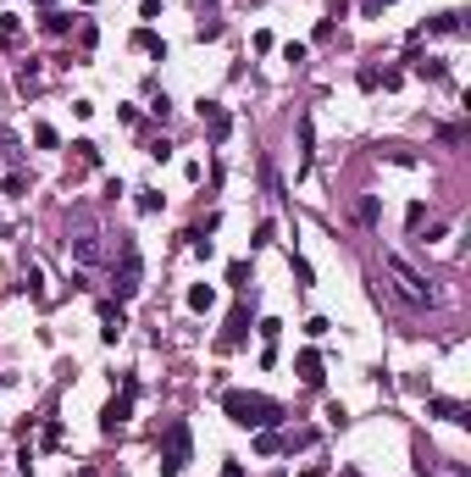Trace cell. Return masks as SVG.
I'll use <instances>...</instances> for the list:
<instances>
[{
    "mask_svg": "<svg viewBox=\"0 0 471 477\" xmlns=\"http://www.w3.org/2000/svg\"><path fill=\"white\" fill-rule=\"evenodd\" d=\"M222 411L233 416L238 427H261V433L283 422V405H277V399H266V394H249V389H228V394H222Z\"/></svg>",
    "mask_w": 471,
    "mask_h": 477,
    "instance_id": "6da1fadb",
    "label": "cell"
},
{
    "mask_svg": "<svg viewBox=\"0 0 471 477\" xmlns=\"http://www.w3.org/2000/svg\"><path fill=\"white\" fill-rule=\"evenodd\" d=\"M389 272H393V283H399V294L410 300V306H433V289H427V278L405 261V255H389Z\"/></svg>",
    "mask_w": 471,
    "mask_h": 477,
    "instance_id": "7a4b0ae2",
    "label": "cell"
},
{
    "mask_svg": "<svg viewBox=\"0 0 471 477\" xmlns=\"http://www.w3.org/2000/svg\"><path fill=\"white\" fill-rule=\"evenodd\" d=\"M189 467V422H172L166 427V450H161V477H177Z\"/></svg>",
    "mask_w": 471,
    "mask_h": 477,
    "instance_id": "3957f363",
    "label": "cell"
},
{
    "mask_svg": "<svg viewBox=\"0 0 471 477\" xmlns=\"http://www.w3.org/2000/svg\"><path fill=\"white\" fill-rule=\"evenodd\" d=\"M133 399H139V378H122V394L106 405V416H100V427L106 433H117L122 422H128V411H133Z\"/></svg>",
    "mask_w": 471,
    "mask_h": 477,
    "instance_id": "277c9868",
    "label": "cell"
},
{
    "mask_svg": "<svg viewBox=\"0 0 471 477\" xmlns=\"http://www.w3.org/2000/svg\"><path fill=\"white\" fill-rule=\"evenodd\" d=\"M200 122L211 128V145H222V139L233 134V117H228V111H222L217 100H200Z\"/></svg>",
    "mask_w": 471,
    "mask_h": 477,
    "instance_id": "5b68a950",
    "label": "cell"
},
{
    "mask_svg": "<svg viewBox=\"0 0 471 477\" xmlns=\"http://www.w3.org/2000/svg\"><path fill=\"white\" fill-rule=\"evenodd\" d=\"M117 294H122V300H133V294H139V250H133V244L122 250V278H117Z\"/></svg>",
    "mask_w": 471,
    "mask_h": 477,
    "instance_id": "8992f818",
    "label": "cell"
},
{
    "mask_svg": "<svg viewBox=\"0 0 471 477\" xmlns=\"http://www.w3.org/2000/svg\"><path fill=\"white\" fill-rule=\"evenodd\" d=\"M100 322H106V327H100V339H106V344H117V339H122V327H128V317H122V306H111V300L100 306Z\"/></svg>",
    "mask_w": 471,
    "mask_h": 477,
    "instance_id": "52a82bcc",
    "label": "cell"
},
{
    "mask_svg": "<svg viewBox=\"0 0 471 477\" xmlns=\"http://www.w3.org/2000/svg\"><path fill=\"white\" fill-rule=\"evenodd\" d=\"M244 333H249V306H233V317H228V333H222V350H233Z\"/></svg>",
    "mask_w": 471,
    "mask_h": 477,
    "instance_id": "ba28073f",
    "label": "cell"
},
{
    "mask_svg": "<svg viewBox=\"0 0 471 477\" xmlns=\"http://www.w3.org/2000/svg\"><path fill=\"white\" fill-rule=\"evenodd\" d=\"M294 372H300V383H321V355H316V350H305V355H300V361H294Z\"/></svg>",
    "mask_w": 471,
    "mask_h": 477,
    "instance_id": "9c48e42d",
    "label": "cell"
},
{
    "mask_svg": "<svg viewBox=\"0 0 471 477\" xmlns=\"http://www.w3.org/2000/svg\"><path fill=\"white\" fill-rule=\"evenodd\" d=\"M316 161V134H311V117H300V172Z\"/></svg>",
    "mask_w": 471,
    "mask_h": 477,
    "instance_id": "30bf717a",
    "label": "cell"
},
{
    "mask_svg": "<svg viewBox=\"0 0 471 477\" xmlns=\"http://www.w3.org/2000/svg\"><path fill=\"white\" fill-rule=\"evenodd\" d=\"M211 306H217V289L211 283H194L189 289V311H211Z\"/></svg>",
    "mask_w": 471,
    "mask_h": 477,
    "instance_id": "8fae6325",
    "label": "cell"
},
{
    "mask_svg": "<svg viewBox=\"0 0 471 477\" xmlns=\"http://www.w3.org/2000/svg\"><path fill=\"white\" fill-rule=\"evenodd\" d=\"M427 411H433V416H444V422H466L455 399H427Z\"/></svg>",
    "mask_w": 471,
    "mask_h": 477,
    "instance_id": "7c38bea8",
    "label": "cell"
},
{
    "mask_svg": "<svg viewBox=\"0 0 471 477\" xmlns=\"http://www.w3.org/2000/svg\"><path fill=\"white\" fill-rule=\"evenodd\" d=\"M133 45H139V50H150V56H166V39H156L150 28H139V34H133Z\"/></svg>",
    "mask_w": 471,
    "mask_h": 477,
    "instance_id": "4fadbf2b",
    "label": "cell"
},
{
    "mask_svg": "<svg viewBox=\"0 0 471 477\" xmlns=\"http://www.w3.org/2000/svg\"><path fill=\"white\" fill-rule=\"evenodd\" d=\"M255 333H261L266 344H277V339H283V322H277V317H261V322H255Z\"/></svg>",
    "mask_w": 471,
    "mask_h": 477,
    "instance_id": "5bb4252c",
    "label": "cell"
},
{
    "mask_svg": "<svg viewBox=\"0 0 471 477\" xmlns=\"http://www.w3.org/2000/svg\"><path fill=\"white\" fill-rule=\"evenodd\" d=\"M73 150H78V161H83V166H100V145H94V139H78Z\"/></svg>",
    "mask_w": 471,
    "mask_h": 477,
    "instance_id": "9a60e30c",
    "label": "cell"
},
{
    "mask_svg": "<svg viewBox=\"0 0 471 477\" xmlns=\"http://www.w3.org/2000/svg\"><path fill=\"white\" fill-rule=\"evenodd\" d=\"M67 28H73L67 11H45V34H67Z\"/></svg>",
    "mask_w": 471,
    "mask_h": 477,
    "instance_id": "2e32d148",
    "label": "cell"
},
{
    "mask_svg": "<svg viewBox=\"0 0 471 477\" xmlns=\"http://www.w3.org/2000/svg\"><path fill=\"white\" fill-rule=\"evenodd\" d=\"M34 145H39V150H56L61 139H56V128H45V122H39V128H34Z\"/></svg>",
    "mask_w": 471,
    "mask_h": 477,
    "instance_id": "e0dca14e",
    "label": "cell"
},
{
    "mask_svg": "<svg viewBox=\"0 0 471 477\" xmlns=\"http://www.w3.org/2000/svg\"><path fill=\"white\" fill-rule=\"evenodd\" d=\"M139 211H145V217H156V211H161V194H156V189H139Z\"/></svg>",
    "mask_w": 471,
    "mask_h": 477,
    "instance_id": "ac0fdd59",
    "label": "cell"
},
{
    "mask_svg": "<svg viewBox=\"0 0 471 477\" xmlns=\"http://www.w3.org/2000/svg\"><path fill=\"white\" fill-rule=\"evenodd\" d=\"M244 278H249V261H228V283L244 289Z\"/></svg>",
    "mask_w": 471,
    "mask_h": 477,
    "instance_id": "d6986e66",
    "label": "cell"
},
{
    "mask_svg": "<svg viewBox=\"0 0 471 477\" xmlns=\"http://www.w3.org/2000/svg\"><path fill=\"white\" fill-rule=\"evenodd\" d=\"M28 294H34V300H45V272H39V266H28Z\"/></svg>",
    "mask_w": 471,
    "mask_h": 477,
    "instance_id": "ffe728a7",
    "label": "cell"
},
{
    "mask_svg": "<svg viewBox=\"0 0 471 477\" xmlns=\"http://www.w3.org/2000/svg\"><path fill=\"white\" fill-rule=\"evenodd\" d=\"M272 239H277V228H272V222H261V228H255V239H249V244L261 250V244H272Z\"/></svg>",
    "mask_w": 471,
    "mask_h": 477,
    "instance_id": "44dd1931",
    "label": "cell"
},
{
    "mask_svg": "<svg viewBox=\"0 0 471 477\" xmlns=\"http://www.w3.org/2000/svg\"><path fill=\"white\" fill-rule=\"evenodd\" d=\"M73 250H78V261H94V255H100V244H94V239H78Z\"/></svg>",
    "mask_w": 471,
    "mask_h": 477,
    "instance_id": "7402d4cb",
    "label": "cell"
},
{
    "mask_svg": "<svg viewBox=\"0 0 471 477\" xmlns=\"http://www.w3.org/2000/svg\"><path fill=\"white\" fill-rule=\"evenodd\" d=\"M222 477H244V467H238V461H228V467H222Z\"/></svg>",
    "mask_w": 471,
    "mask_h": 477,
    "instance_id": "603a6c76",
    "label": "cell"
},
{
    "mask_svg": "<svg viewBox=\"0 0 471 477\" xmlns=\"http://www.w3.org/2000/svg\"><path fill=\"white\" fill-rule=\"evenodd\" d=\"M383 6H389V0H366V11H383Z\"/></svg>",
    "mask_w": 471,
    "mask_h": 477,
    "instance_id": "cb8c5ba5",
    "label": "cell"
},
{
    "mask_svg": "<svg viewBox=\"0 0 471 477\" xmlns=\"http://www.w3.org/2000/svg\"><path fill=\"white\" fill-rule=\"evenodd\" d=\"M39 6H50V0H39Z\"/></svg>",
    "mask_w": 471,
    "mask_h": 477,
    "instance_id": "d4e9b609",
    "label": "cell"
}]
</instances>
